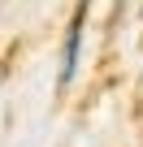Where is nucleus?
Segmentation results:
<instances>
[{"label":"nucleus","instance_id":"1","mask_svg":"<svg viewBox=\"0 0 143 147\" xmlns=\"http://www.w3.org/2000/svg\"><path fill=\"white\" fill-rule=\"evenodd\" d=\"M83 22H87V9H78V13H74V22H69L65 52H61V87L74 82V69H78V43H83Z\"/></svg>","mask_w":143,"mask_h":147},{"label":"nucleus","instance_id":"2","mask_svg":"<svg viewBox=\"0 0 143 147\" xmlns=\"http://www.w3.org/2000/svg\"><path fill=\"white\" fill-rule=\"evenodd\" d=\"M0 78H5V69H0Z\"/></svg>","mask_w":143,"mask_h":147}]
</instances>
